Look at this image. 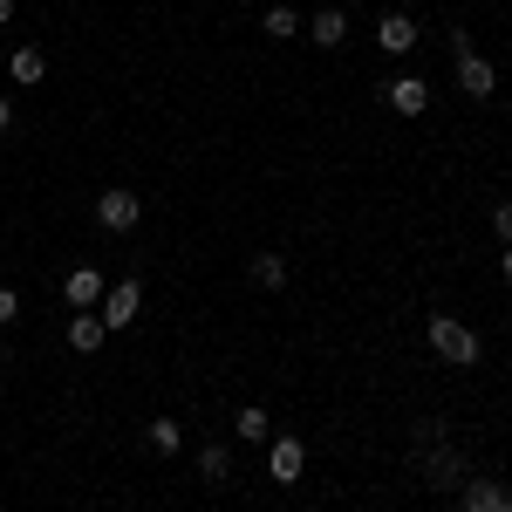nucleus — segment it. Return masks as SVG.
<instances>
[{
  "instance_id": "f257e3e1",
  "label": "nucleus",
  "mask_w": 512,
  "mask_h": 512,
  "mask_svg": "<svg viewBox=\"0 0 512 512\" xmlns=\"http://www.w3.org/2000/svg\"><path fill=\"white\" fill-rule=\"evenodd\" d=\"M424 335H431L437 362H451V369H478V362H485V342H478L472 321H458V315H431V321H424Z\"/></svg>"
},
{
  "instance_id": "f03ea898",
  "label": "nucleus",
  "mask_w": 512,
  "mask_h": 512,
  "mask_svg": "<svg viewBox=\"0 0 512 512\" xmlns=\"http://www.w3.org/2000/svg\"><path fill=\"white\" fill-rule=\"evenodd\" d=\"M451 48H458V89H465V96H478V103H492V96H499V69L478 55V41L465 35V28L451 35Z\"/></svg>"
},
{
  "instance_id": "7ed1b4c3",
  "label": "nucleus",
  "mask_w": 512,
  "mask_h": 512,
  "mask_svg": "<svg viewBox=\"0 0 512 512\" xmlns=\"http://www.w3.org/2000/svg\"><path fill=\"white\" fill-rule=\"evenodd\" d=\"M96 226H103V233H137V226H144V198L110 185V192L96 198Z\"/></svg>"
},
{
  "instance_id": "20e7f679",
  "label": "nucleus",
  "mask_w": 512,
  "mask_h": 512,
  "mask_svg": "<svg viewBox=\"0 0 512 512\" xmlns=\"http://www.w3.org/2000/svg\"><path fill=\"white\" fill-rule=\"evenodd\" d=\"M96 315H103V328H110V335H123L130 321L144 315V280H117V287L103 294V308H96Z\"/></svg>"
},
{
  "instance_id": "39448f33",
  "label": "nucleus",
  "mask_w": 512,
  "mask_h": 512,
  "mask_svg": "<svg viewBox=\"0 0 512 512\" xmlns=\"http://www.w3.org/2000/svg\"><path fill=\"white\" fill-rule=\"evenodd\" d=\"M301 472H308V444L301 437H267V478L274 485H301Z\"/></svg>"
},
{
  "instance_id": "423d86ee",
  "label": "nucleus",
  "mask_w": 512,
  "mask_h": 512,
  "mask_svg": "<svg viewBox=\"0 0 512 512\" xmlns=\"http://www.w3.org/2000/svg\"><path fill=\"white\" fill-rule=\"evenodd\" d=\"M383 103H390L396 117H424V110H431V82L424 76H396V82H383Z\"/></svg>"
},
{
  "instance_id": "0eeeda50",
  "label": "nucleus",
  "mask_w": 512,
  "mask_h": 512,
  "mask_svg": "<svg viewBox=\"0 0 512 512\" xmlns=\"http://www.w3.org/2000/svg\"><path fill=\"white\" fill-rule=\"evenodd\" d=\"M62 294H69V308H76V315H89V308H103V294H110V280L96 274V267H76V274L62 280Z\"/></svg>"
},
{
  "instance_id": "6e6552de",
  "label": "nucleus",
  "mask_w": 512,
  "mask_h": 512,
  "mask_svg": "<svg viewBox=\"0 0 512 512\" xmlns=\"http://www.w3.org/2000/svg\"><path fill=\"white\" fill-rule=\"evenodd\" d=\"M376 41H383V55L403 62V55L417 48V21H410V14H383V21H376Z\"/></svg>"
},
{
  "instance_id": "1a4fd4ad",
  "label": "nucleus",
  "mask_w": 512,
  "mask_h": 512,
  "mask_svg": "<svg viewBox=\"0 0 512 512\" xmlns=\"http://www.w3.org/2000/svg\"><path fill=\"white\" fill-rule=\"evenodd\" d=\"M103 342H110V328H103V315H96V308L69 321V349H76V355H96Z\"/></svg>"
},
{
  "instance_id": "9d476101",
  "label": "nucleus",
  "mask_w": 512,
  "mask_h": 512,
  "mask_svg": "<svg viewBox=\"0 0 512 512\" xmlns=\"http://www.w3.org/2000/svg\"><path fill=\"white\" fill-rule=\"evenodd\" d=\"M465 512H512V492L492 485V478H472L465 485Z\"/></svg>"
},
{
  "instance_id": "9b49d317",
  "label": "nucleus",
  "mask_w": 512,
  "mask_h": 512,
  "mask_svg": "<svg viewBox=\"0 0 512 512\" xmlns=\"http://www.w3.org/2000/svg\"><path fill=\"white\" fill-rule=\"evenodd\" d=\"M7 76L21 82V89H35V82L48 76V55H41V48H14V55H7Z\"/></svg>"
},
{
  "instance_id": "f8f14e48",
  "label": "nucleus",
  "mask_w": 512,
  "mask_h": 512,
  "mask_svg": "<svg viewBox=\"0 0 512 512\" xmlns=\"http://www.w3.org/2000/svg\"><path fill=\"white\" fill-rule=\"evenodd\" d=\"M233 437L239 444H267V437H274V417H267L260 403H246V410L233 417Z\"/></svg>"
},
{
  "instance_id": "ddd939ff",
  "label": "nucleus",
  "mask_w": 512,
  "mask_h": 512,
  "mask_svg": "<svg viewBox=\"0 0 512 512\" xmlns=\"http://www.w3.org/2000/svg\"><path fill=\"white\" fill-rule=\"evenodd\" d=\"M198 478H205V485H226V478H233V451H226V444H198Z\"/></svg>"
},
{
  "instance_id": "4468645a",
  "label": "nucleus",
  "mask_w": 512,
  "mask_h": 512,
  "mask_svg": "<svg viewBox=\"0 0 512 512\" xmlns=\"http://www.w3.org/2000/svg\"><path fill=\"white\" fill-rule=\"evenodd\" d=\"M308 35H315L321 48H342V35H349V14H342V7H321L315 21H308Z\"/></svg>"
},
{
  "instance_id": "2eb2a0df",
  "label": "nucleus",
  "mask_w": 512,
  "mask_h": 512,
  "mask_svg": "<svg viewBox=\"0 0 512 512\" xmlns=\"http://www.w3.org/2000/svg\"><path fill=\"white\" fill-rule=\"evenodd\" d=\"M246 274H253V287L280 294V287H287V260H280V253H253V267H246Z\"/></svg>"
},
{
  "instance_id": "dca6fc26",
  "label": "nucleus",
  "mask_w": 512,
  "mask_h": 512,
  "mask_svg": "<svg viewBox=\"0 0 512 512\" xmlns=\"http://www.w3.org/2000/svg\"><path fill=\"white\" fill-rule=\"evenodd\" d=\"M144 444H151V451H164V458H171V451H185V431H178V424H171V417H151V431H144Z\"/></svg>"
},
{
  "instance_id": "f3484780",
  "label": "nucleus",
  "mask_w": 512,
  "mask_h": 512,
  "mask_svg": "<svg viewBox=\"0 0 512 512\" xmlns=\"http://www.w3.org/2000/svg\"><path fill=\"white\" fill-rule=\"evenodd\" d=\"M260 28H267L274 41H294V35H301V14H294V7H267V21H260Z\"/></svg>"
},
{
  "instance_id": "a211bd4d",
  "label": "nucleus",
  "mask_w": 512,
  "mask_h": 512,
  "mask_svg": "<svg viewBox=\"0 0 512 512\" xmlns=\"http://www.w3.org/2000/svg\"><path fill=\"white\" fill-rule=\"evenodd\" d=\"M492 233H499V246H512V198L492 205Z\"/></svg>"
},
{
  "instance_id": "6ab92c4d",
  "label": "nucleus",
  "mask_w": 512,
  "mask_h": 512,
  "mask_svg": "<svg viewBox=\"0 0 512 512\" xmlns=\"http://www.w3.org/2000/svg\"><path fill=\"white\" fill-rule=\"evenodd\" d=\"M14 321H21V294H14V287H0V328H14Z\"/></svg>"
},
{
  "instance_id": "aec40b11",
  "label": "nucleus",
  "mask_w": 512,
  "mask_h": 512,
  "mask_svg": "<svg viewBox=\"0 0 512 512\" xmlns=\"http://www.w3.org/2000/svg\"><path fill=\"white\" fill-rule=\"evenodd\" d=\"M7 123H14V103H7V96H0V130H7Z\"/></svg>"
},
{
  "instance_id": "412c9836",
  "label": "nucleus",
  "mask_w": 512,
  "mask_h": 512,
  "mask_svg": "<svg viewBox=\"0 0 512 512\" xmlns=\"http://www.w3.org/2000/svg\"><path fill=\"white\" fill-rule=\"evenodd\" d=\"M499 267H506V280H512V246H506V253H499Z\"/></svg>"
},
{
  "instance_id": "4be33fe9",
  "label": "nucleus",
  "mask_w": 512,
  "mask_h": 512,
  "mask_svg": "<svg viewBox=\"0 0 512 512\" xmlns=\"http://www.w3.org/2000/svg\"><path fill=\"white\" fill-rule=\"evenodd\" d=\"M0 21H14V0H0Z\"/></svg>"
},
{
  "instance_id": "5701e85b",
  "label": "nucleus",
  "mask_w": 512,
  "mask_h": 512,
  "mask_svg": "<svg viewBox=\"0 0 512 512\" xmlns=\"http://www.w3.org/2000/svg\"><path fill=\"white\" fill-rule=\"evenodd\" d=\"M0 369H7V349H0Z\"/></svg>"
},
{
  "instance_id": "b1692460",
  "label": "nucleus",
  "mask_w": 512,
  "mask_h": 512,
  "mask_svg": "<svg viewBox=\"0 0 512 512\" xmlns=\"http://www.w3.org/2000/svg\"><path fill=\"white\" fill-rule=\"evenodd\" d=\"M506 110H512V96H506Z\"/></svg>"
}]
</instances>
